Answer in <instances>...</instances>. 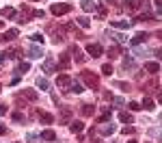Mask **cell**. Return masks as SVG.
I'll return each mask as SVG.
<instances>
[{"mask_svg":"<svg viewBox=\"0 0 162 143\" xmlns=\"http://www.w3.org/2000/svg\"><path fill=\"white\" fill-rule=\"evenodd\" d=\"M30 39H33V41H41V43H43V35H41V33H33V35H30Z\"/></svg>","mask_w":162,"mask_h":143,"instance_id":"31","label":"cell"},{"mask_svg":"<svg viewBox=\"0 0 162 143\" xmlns=\"http://www.w3.org/2000/svg\"><path fill=\"white\" fill-rule=\"evenodd\" d=\"M0 15H2V17H15V9L5 7V9H0Z\"/></svg>","mask_w":162,"mask_h":143,"instance_id":"13","label":"cell"},{"mask_svg":"<svg viewBox=\"0 0 162 143\" xmlns=\"http://www.w3.org/2000/svg\"><path fill=\"white\" fill-rule=\"evenodd\" d=\"M86 52L95 59V57H100V54H102V46H100V43H89V46H86Z\"/></svg>","mask_w":162,"mask_h":143,"instance_id":"4","label":"cell"},{"mask_svg":"<svg viewBox=\"0 0 162 143\" xmlns=\"http://www.w3.org/2000/svg\"><path fill=\"white\" fill-rule=\"evenodd\" d=\"M119 119H121V122H123V124H132V122H134V119H132V115H130V113H121V115H119Z\"/></svg>","mask_w":162,"mask_h":143,"instance_id":"23","label":"cell"},{"mask_svg":"<svg viewBox=\"0 0 162 143\" xmlns=\"http://www.w3.org/2000/svg\"><path fill=\"white\" fill-rule=\"evenodd\" d=\"M15 37H17V28H11V31H7V33H5V37H2V39H5V41H11V39H15Z\"/></svg>","mask_w":162,"mask_h":143,"instance_id":"17","label":"cell"},{"mask_svg":"<svg viewBox=\"0 0 162 143\" xmlns=\"http://www.w3.org/2000/svg\"><path fill=\"white\" fill-rule=\"evenodd\" d=\"M147 33H136L134 37H132V46H138V43H143V41H147Z\"/></svg>","mask_w":162,"mask_h":143,"instance_id":"8","label":"cell"},{"mask_svg":"<svg viewBox=\"0 0 162 143\" xmlns=\"http://www.w3.org/2000/svg\"><path fill=\"white\" fill-rule=\"evenodd\" d=\"M33 15H35V17H43L45 13H43V9H37V11H33Z\"/></svg>","mask_w":162,"mask_h":143,"instance_id":"36","label":"cell"},{"mask_svg":"<svg viewBox=\"0 0 162 143\" xmlns=\"http://www.w3.org/2000/svg\"><path fill=\"white\" fill-rule=\"evenodd\" d=\"M145 69H147V72H151V74H158V72H160V65H158V63H147V65H145Z\"/></svg>","mask_w":162,"mask_h":143,"instance_id":"18","label":"cell"},{"mask_svg":"<svg viewBox=\"0 0 162 143\" xmlns=\"http://www.w3.org/2000/svg\"><path fill=\"white\" fill-rule=\"evenodd\" d=\"M0 63H5V52H0Z\"/></svg>","mask_w":162,"mask_h":143,"instance_id":"43","label":"cell"},{"mask_svg":"<svg viewBox=\"0 0 162 143\" xmlns=\"http://www.w3.org/2000/svg\"><path fill=\"white\" fill-rule=\"evenodd\" d=\"M123 67H125V69H132V67H134V61H132V59H125V61H123Z\"/></svg>","mask_w":162,"mask_h":143,"instance_id":"32","label":"cell"},{"mask_svg":"<svg viewBox=\"0 0 162 143\" xmlns=\"http://www.w3.org/2000/svg\"><path fill=\"white\" fill-rule=\"evenodd\" d=\"M114 85H117L119 89H123V91H130V85L128 82H114Z\"/></svg>","mask_w":162,"mask_h":143,"instance_id":"34","label":"cell"},{"mask_svg":"<svg viewBox=\"0 0 162 143\" xmlns=\"http://www.w3.org/2000/svg\"><path fill=\"white\" fill-rule=\"evenodd\" d=\"M22 98H26V100H30V102H37L39 93H37V91H33V89H24V91H22Z\"/></svg>","mask_w":162,"mask_h":143,"instance_id":"6","label":"cell"},{"mask_svg":"<svg viewBox=\"0 0 162 143\" xmlns=\"http://www.w3.org/2000/svg\"><path fill=\"white\" fill-rule=\"evenodd\" d=\"M102 74H106V76H110V74H112V65H110V63L102 67Z\"/></svg>","mask_w":162,"mask_h":143,"instance_id":"30","label":"cell"},{"mask_svg":"<svg viewBox=\"0 0 162 143\" xmlns=\"http://www.w3.org/2000/svg\"><path fill=\"white\" fill-rule=\"evenodd\" d=\"M110 37H114V41H117V43H125V37L119 35V33H110Z\"/></svg>","mask_w":162,"mask_h":143,"instance_id":"27","label":"cell"},{"mask_svg":"<svg viewBox=\"0 0 162 143\" xmlns=\"http://www.w3.org/2000/svg\"><path fill=\"white\" fill-rule=\"evenodd\" d=\"M28 69H30V63H28V61H22V63H19V72H22V74H26Z\"/></svg>","mask_w":162,"mask_h":143,"instance_id":"24","label":"cell"},{"mask_svg":"<svg viewBox=\"0 0 162 143\" xmlns=\"http://www.w3.org/2000/svg\"><path fill=\"white\" fill-rule=\"evenodd\" d=\"M125 2H128V0H125Z\"/></svg>","mask_w":162,"mask_h":143,"instance_id":"47","label":"cell"},{"mask_svg":"<svg viewBox=\"0 0 162 143\" xmlns=\"http://www.w3.org/2000/svg\"><path fill=\"white\" fill-rule=\"evenodd\" d=\"M54 15H65V13H69L72 11V5H65V2H56V5H52V9H50Z\"/></svg>","mask_w":162,"mask_h":143,"instance_id":"2","label":"cell"},{"mask_svg":"<svg viewBox=\"0 0 162 143\" xmlns=\"http://www.w3.org/2000/svg\"><path fill=\"white\" fill-rule=\"evenodd\" d=\"M41 54H43V50H41L39 46H33L30 50H28V57L30 59H41Z\"/></svg>","mask_w":162,"mask_h":143,"instance_id":"10","label":"cell"},{"mask_svg":"<svg viewBox=\"0 0 162 143\" xmlns=\"http://www.w3.org/2000/svg\"><path fill=\"white\" fill-rule=\"evenodd\" d=\"M143 106H145L147 111H153V108H156V106H153V100H149V98H147V100H143Z\"/></svg>","mask_w":162,"mask_h":143,"instance_id":"29","label":"cell"},{"mask_svg":"<svg viewBox=\"0 0 162 143\" xmlns=\"http://www.w3.org/2000/svg\"><path fill=\"white\" fill-rule=\"evenodd\" d=\"M2 26H5V22H2V20H0V28H2Z\"/></svg>","mask_w":162,"mask_h":143,"instance_id":"44","label":"cell"},{"mask_svg":"<svg viewBox=\"0 0 162 143\" xmlns=\"http://www.w3.org/2000/svg\"><path fill=\"white\" fill-rule=\"evenodd\" d=\"M0 91H2V87H0Z\"/></svg>","mask_w":162,"mask_h":143,"instance_id":"46","label":"cell"},{"mask_svg":"<svg viewBox=\"0 0 162 143\" xmlns=\"http://www.w3.org/2000/svg\"><path fill=\"white\" fill-rule=\"evenodd\" d=\"M156 37H158V39L162 41V31H158V33H156Z\"/></svg>","mask_w":162,"mask_h":143,"instance_id":"42","label":"cell"},{"mask_svg":"<svg viewBox=\"0 0 162 143\" xmlns=\"http://www.w3.org/2000/svg\"><path fill=\"white\" fill-rule=\"evenodd\" d=\"M13 122H24V115L22 113H13Z\"/></svg>","mask_w":162,"mask_h":143,"instance_id":"33","label":"cell"},{"mask_svg":"<svg viewBox=\"0 0 162 143\" xmlns=\"http://www.w3.org/2000/svg\"><path fill=\"white\" fill-rule=\"evenodd\" d=\"M156 9H158V13H162V0H156Z\"/></svg>","mask_w":162,"mask_h":143,"instance_id":"37","label":"cell"},{"mask_svg":"<svg viewBox=\"0 0 162 143\" xmlns=\"http://www.w3.org/2000/svg\"><path fill=\"white\" fill-rule=\"evenodd\" d=\"M37 117L41 119L43 124H52V122H54V117H52L50 113H41V111H37Z\"/></svg>","mask_w":162,"mask_h":143,"instance_id":"11","label":"cell"},{"mask_svg":"<svg viewBox=\"0 0 162 143\" xmlns=\"http://www.w3.org/2000/svg\"><path fill=\"white\" fill-rule=\"evenodd\" d=\"M112 102H114V104H119V106H121V104H123V98H112Z\"/></svg>","mask_w":162,"mask_h":143,"instance_id":"38","label":"cell"},{"mask_svg":"<svg viewBox=\"0 0 162 143\" xmlns=\"http://www.w3.org/2000/svg\"><path fill=\"white\" fill-rule=\"evenodd\" d=\"M69 128H72V132H82V122H72V126H69Z\"/></svg>","mask_w":162,"mask_h":143,"instance_id":"21","label":"cell"},{"mask_svg":"<svg viewBox=\"0 0 162 143\" xmlns=\"http://www.w3.org/2000/svg\"><path fill=\"white\" fill-rule=\"evenodd\" d=\"M153 54H156V57H158V59H162V48H158V50H156V52H153Z\"/></svg>","mask_w":162,"mask_h":143,"instance_id":"41","label":"cell"},{"mask_svg":"<svg viewBox=\"0 0 162 143\" xmlns=\"http://www.w3.org/2000/svg\"><path fill=\"white\" fill-rule=\"evenodd\" d=\"M69 117H72V108H69V106H63V111H61V119H63V122H69Z\"/></svg>","mask_w":162,"mask_h":143,"instance_id":"14","label":"cell"},{"mask_svg":"<svg viewBox=\"0 0 162 143\" xmlns=\"http://www.w3.org/2000/svg\"><path fill=\"white\" fill-rule=\"evenodd\" d=\"M0 134H7V126L5 124H0Z\"/></svg>","mask_w":162,"mask_h":143,"instance_id":"39","label":"cell"},{"mask_svg":"<svg viewBox=\"0 0 162 143\" xmlns=\"http://www.w3.org/2000/svg\"><path fill=\"white\" fill-rule=\"evenodd\" d=\"M130 108H132V111H138V108H143V106L138 104V102H130Z\"/></svg>","mask_w":162,"mask_h":143,"instance_id":"35","label":"cell"},{"mask_svg":"<svg viewBox=\"0 0 162 143\" xmlns=\"http://www.w3.org/2000/svg\"><path fill=\"white\" fill-rule=\"evenodd\" d=\"M56 85H58V87H72V78H69L67 74H61V76L56 78Z\"/></svg>","mask_w":162,"mask_h":143,"instance_id":"7","label":"cell"},{"mask_svg":"<svg viewBox=\"0 0 162 143\" xmlns=\"http://www.w3.org/2000/svg\"><path fill=\"white\" fill-rule=\"evenodd\" d=\"M37 87H39L41 91H50V80H48V78H41V76H39V78H37Z\"/></svg>","mask_w":162,"mask_h":143,"instance_id":"9","label":"cell"},{"mask_svg":"<svg viewBox=\"0 0 162 143\" xmlns=\"http://www.w3.org/2000/svg\"><path fill=\"white\" fill-rule=\"evenodd\" d=\"M110 59H117L119 57V50H117V48H108V52H106Z\"/></svg>","mask_w":162,"mask_h":143,"instance_id":"28","label":"cell"},{"mask_svg":"<svg viewBox=\"0 0 162 143\" xmlns=\"http://www.w3.org/2000/svg\"><path fill=\"white\" fill-rule=\"evenodd\" d=\"M114 130H117V128H114L112 124H110V126H102V134H112Z\"/></svg>","mask_w":162,"mask_h":143,"instance_id":"25","label":"cell"},{"mask_svg":"<svg viewBox=\"0 0 162 143\" xmlns=\"http://www.w3.org/2000/svg\"><path fill=\"white\" fill-rule=\"evenodd\" d=\"M67 67H69V57L63 54V57H61V69H67Z\"/></svg>","mask_w":162,"mask_h":143,"instance_id":"26","label":"cell"},{"mask_svg":"<svg viewBox=\"0 0 162 143\" xmlns=\"http://www.w3.org/2000/svg\"><path fill=\"white\" fill-rule=\"evenodd\" d=\"M72 54H74V59H76L78 63H82V61H84V54L78 50V48H74V50H72Z\"/></svg>","mask_w":162,"mask_h":143,"instance_id":"20","label":"cell"},{"mask_svg":"<svg viewBox=\"0 0 162 143\" xmlns=\"http://www.w3.org/2000/svg\"><path fill=\"white\" fill-rule=\"evenodd\" d=\"M72 91H74V93H82V91H84V87H82L78 80H74V82H72Z\"/></svg>","mask_w":162,"mask_h":143,"instance_id":"22","label":"cell"},{"mask_svg":"<svg viewBox=\"0 0 162 143\" xmlns=\"http://www.w3.org/2000/svg\"><path fill=\"white\" fill-rule=\"evenodd\" d=\"M80 7H82V11L91 13V11H95V9H97V2H93V0H82Z\"/></svg>","mask_w":162,"mask_h":143,"instance_id":"5","label":"cell"},{"mask_svg":"<svg viewBox=\"0 0 162 143\" xmlns=\"http://www.w3.org/2000/svg\"><path fill=\"white\" fill-rule=\"evenodd\" d=\"M78 24H80L82 28H89V26H91V20H89L86 15H82V17H78Z\"/></svg>","mask_w":162,"mask_h":143,"instance_id":"19","label":"cell"},{"mask_svg":"<svg viewBox=\"0 0 162 143\" xmlns=\"http://www.w3.org/2000/svg\"><path fill=\"white\" fill-rule=\"evenodd\" d=\"M110 26L121 28V31H128V28L132 26V20H110Z\"/></svg>","mask_w":162,"mask_h":143,"instance_id":"3","label":"cell"},{"mask_svg":"<svg viewBox=\"0 0 162 143\" xmlns=\"http://www.w3.org/2000/svg\"><path fill=\"white\" fill-rule=\"evenodd\" d=\"M41 139H43V141H54V139H56V132H54V130H43V132H41Z\"/></svg>","mask_w":162,"mask_h":143,"instance_id":"12","label":"cell"},{"mask_svg":"<svg viewBox=\"0 0 162 143\" xmlns=\"http://www.w3.org/2000/svg\"><path fill=\"white\" fill-rule=\"evenodd\" d=\"M0 115H7V106L5 104H0Z\"/></svg>","mask_w":162,"mask_h":143,"instance_id":"40","label":"cell"},{"mask_svg":"<svg viewBox=\"0 0 162 143\" xmlns=\"http://www.w3.org/2000/svg\"><path fill=\"white\" fill-rule=\"evenodd\" d=\"M128 143H136V141H128Z\"/></svg>","mask_w":162,"mask_h":143,"instance_id":"45","label":"cell"},{"mask_svg":"<svg viewBox=\"0 0 162 143\" xmlns=\"http://www.w3.org/2000/svg\"><path fill=\"white\" fill-rule=\"evenodd\" d=\"M52 69H54V61H52V59H45V61H43V72H48V74H50Z\"/></svg>","mask_w":162,"mask_h":143,"instance_id":"16","label":"cell"},{"mask_svg":"<svg viewBox=\"0 0 162 143\" xmlns=\"http://www.w3.org/2000/svg\"><path fill=\"white\" fill-rule=\"evenodd\" d=\"M82 80L91 87V89H97L100 87V78L95 74H91V72H82Z\"/></svg>","mask_w":162,"mask_h":143,"instance_id":"1","label":"cell"},{"mask_svg":"<svg viewBox=\"0 0 162 143\" xmlns=\"http://www.w3.org/2000/svg\"><path fill=\"white\" fill-rule=\"evenodd\" d=\"M93 111H95V106H91V104H82V115H84V117H91V115H93Z\"/></svg>","mask_w":162,"mask_h":143,"instance_id":"15","label":"cell"}]
</instances>
